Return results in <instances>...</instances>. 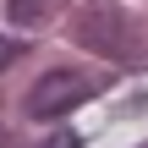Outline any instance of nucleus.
Returning a JSON list of instances; mask_svg holds the SVG:
<instances>
[{"instance_id": "f257e3e1", "label": "nucleus", "mask_w": 148, "mask_h": 148, "mask_svg": "<svg viewBox=\"0 0 148 148\" xmlns=\"http://www.w3.org/2000/svg\"><path fill=\"white\" fill-rule=\"evenodd\" d=\"M88 93H93V82H88L82 71H44V77L27 88V104H22V110H27L33 121H60V115L77 110Z\"/></svg>"}, {"instance_id": "f03ea898", "label": "nucleus", "mask_w": 148, "mask_h": 148, "mask_svg": "<svg viewBox=\"0 0 148 148\" xmlns=\"http://www.w3.org/2000/svg\"><path fill=\"white\" fill-rule=\"evenodd\" d=\"M49 11V0H11V22H38Z\"/></svg>"}, {"instance_id": "7ed1b4c3", "label": "nucleus", "mask_w": 148, "mask_h": 148, "mask_svg": "<svg viewBox=\"0 0 148 148\" xmlns=\"http://www.w3.org/2000/svg\"><path fill=\"white\" fill-rule=\"evenodd\" d=\"M16 55H22V38H0V71L16 66Z\"/></svg>"}, {"instance_id": "20e7f679", "label": "nucleus", "mask_w": 148, "mask_h": 148, "mask_svg": "<svg viewBox=\"0 0 148 148\" xmlns=\"http://www.w3.org/2000/svg\"><path fill=\"white\" fill-rule=\"evenodd\" d=\"M44 148H82V143H77V132H55V137H49Z\"/></svg>"}, {"instance_id": "39448f33", "label": "nucleus", "mask_w": 148, "mask_h": 148, "mask_svg": "<svg viewBox=\"0 0 148 148\" xmlns=\"http://www.w3.org/2000/svg\"><path fill=\"white\" fill-rule=\"evenodd\" d=\"M0 143H5V137H0Z\"/></svg>"}]
</instances>
